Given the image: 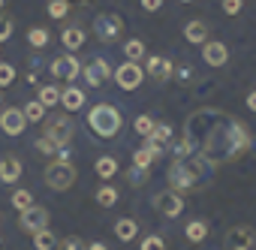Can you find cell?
Here are the masks:
<instances>
[{
    "mask_svg": "<svg viewBox=\"0 0 256 250\" xmlns=\"http://www.w3.org/2000/svg\"><path fill=\"white\" fill-rule=\"evenodd\" d=\"M184 142L190 157L202 160L205 166H220L238 160L250 148V130L229 112L199 108L184 124Z\"/></svg>",
    "mask_w": 256,
    "mask_h": 250,
    "instance_id": "1",
    "label": "cell"
},
{
    "mask_svg": "<svg viewBox=\"0 0 256 250\" xmlns=\"http://www.w3.org/2000/svg\"><path fill=\"white\" fill-rule=\"evenodd\" d=\"M202 58H205V64L208 66H223L226 60H229V48L223 46V42H202Z\"/></svg>",
    "mask_w": 256,
    "mask_h": 250,
    "instance_id": "13",
    "label": "cell"
},
{
    "mask_svg": "<svg viewBox=\"0 0 256 250\" xmlns=\"http://www.w3.org/2000/svg\"><path fill=\"white\" fill-rule=\"evenodd\" d=\"M4 4H6V0H0V10H4Z\"/></svg>",
    "mask_w": 256,
    "mask_h": 250,
    "instance_id": "45",
    "label": "cell"
},
{
    "mask_svg": "<svg viewBox=\"0 0 256 250\" xmlns=\"http://www.w3.org/2000/svg\"><path fill=\"white\" fill-rule=\"evenodd\" d=\"M40 102H42V106H54V102H60V90H58L54 84H42V88H40Z\"/></svg>",
    "mask_w": 256,
    "mask_h": 250,
    "instance_id": "26",
    "label": "cell"
},
{
    "mask_svg": "<svg viewBox=\"0 0 256 250\" xmlns=\"http://www.w3.org/2000/svg\"><path fill=\"white\" fill-rule=\"evenodd\" d=\"M12 205H16L18 211H28V208L34 205V196H30L28 190H16V193H12Z\"/></svg>",
    "mask_w": 256,
    "mask_h": 250,
    "instance_id": "32",
    "label": "cell"
},
{
    "mask_svg": "<svg viewBox=\"0 0 256 250\" xmlns=\"http://www.w3.org/2000/svg\"><path fill=\"white\" fill-rule=\"evenodd\" d=\"M36 151H42V154H54V151H58V145H54L52 139L40 136V139H36Z\"/></svg>",
    "mask_w": 256,
    "mask_h": 250,
    "instance_id": "39",
    "label": "cell"
},
{
    "mask_svg": "<svg viewBox=\"0 0 256 250\" xmlns=\"http://www.w3.org/2000/svg\"><path fill=\"white\" fill-rule=\"evenodd\" d=\"M96 202H100L102 208H112V205L118 202V190H114V187H108V184H106V187H100V190H96Z\"/></svg>",
    "mask_w": 256,
    "mask_h": 250,
    "instance_id": "27",
    "label": "cell"
},
{
    "mask_svg": "<svg viewBox=\"0 0 256 250\" xmlns=\"http://www.w3.org/2000/svg\"><path fill=\"white\" fill-rule=\"evenodd\" d=\"M154 208H157L163 217H178V214L184 211V199H181V193L166 190V193H157V196H154Z\"/></svg>",
    "mask_w": 256,
    "mask_h": 250,
    "instance_id": "9",
    "label": "cell"
},
{
    "mask_svg": "<svg viewBox=\"0 0 256 250\" xmlns=\"http://www.w3.org/2000/svg\"><path fill=\"white\" fill-rule=\"evenodd\" d=\"M18 226L24 229V232H40V229H46L48 226V211L42 208V205H30L28 211H22V217H18Z\"/></svg>",
    "mask_w": 256,
    "mask_h": 250,
    "instance_id": "8",
    "label": "cell"
},
{
    "mask_svg": "<svg viewBox=\"0 0 256 250\" xmlns=\"http://www.w3.org/2000/svg\"><path fill=\"white\" fill-rule=\"evenodd\" d=\"M16 82V70L10 66V64H0V88H6V84H12Z\"/></svg>",
    "mask_w": 256,
    "mask_h": 250,
    "instance_id": "35",
    "label": "cell"
},
{
    "mask_svg": "<svg viewBox=\"0 0 256 250\" xmlns=\"http://www.w3.org/2000/svg\"><path fill=\"white\" fill-rule=\"evenodd\" d=\"M148 175H151V169H139V166H133V172L126 175V178H130V184H133V187H139V184H145V181H148Z\"/></svg>",
    "mask_w": 256,
    "mask_h": 250,
    "instance_id": "34",
    "label": "cell"
},
{
    "mask_svg": "<svg viewBox=\"0 0 256 250\" xmlns=\"http://www.w3.org/2000/svg\"><path fill=\"white\" fill-rule=\"evenodd\" d=\"M82 72V66H78V60L72 58V54H64V58H58L54 64H52V76H58V78H76Z\"/></svg>",
    "mask_w": 256,
    "mask_h": 250,
    "instance_id": "14",
    "label": "cell"
},
{
    "mask_svg": "<svg viewBox=\"0 0 256 250\" xmlns=\"http://www.w3.org/2000/svg\"><path fill=\"white\" fill-rule=\"evenodd\" d=\"M114 82H118V88H124V90H136L142 82H145V70L136 64V60H126V64H120L114 72Z\"/></svg>",
    "mask_w": 256,
    "mask_h": 250,
    "instance_id": "6",
    "label": "cell"
},
{
    "mask_svg": "<svg viewBox=\"0 0 256 250\" xmlns=\"http://www.w3.org/2000/svg\"><path fill=\"white\" fill-rule=\"evenodd\" d=\"M28 42H30L34 48H46V46H48V30H46V28H34V30L28 34Z\"/></svg>",
    "mask_w": 256,
    "mask_h": 250,
    "instance_id": "28",
    "label": "cell"
},
{
    "mask_svg": "<svg viewBox=\"0 0 256 250\" xmlns=\"http://www.w3.org/2000/svg\"><path fill=\"white\" fill-rule=\"evenodd\" d=\"M22 178V160L18 157H0V181L4 184H12V181H18Z\"/></svg>",
    "mask_w": 256,
    "mask_h": 250,
    "instance_id": "15",
    "label": "cell"
},
{
    "mask_svg": "<svg viewBox=\"0 0 256 250\" xmlns=\"http://www.w3.org/2000/svg\"><path fill=\"white\" fill-rule=\"evenodd\" d=\"M88 250H108V247H106V244H102V241H94V244H90V247H88Z\"/></svg>",
    "mask_w": 256,
    "mask_h": 250,
    "instance_id": "44",
    "label": "cell"
},
{
    "mask_svg": "<svg viewBox=\"0 0 256 250\" xmlns=\"http://www.w3.org/2000/svg\"><path fill=\"white\" fill-rule=\"evenodd\" d=\"M190 72H193L190 66H181V70H178V78H181V82H190Z\"/></svg>",
    "mask_w": 256,
    "mask_h": 250,
    "instance_id": "42",
    "label": "cell"
},
{
    "mask_svg": "<svg viewBox=\"0 0 256 250\" xmlns=\"http://www.w3.org/2000/svg\"><path fill=\"white\" fill-rule=\"evenodd\" d=\"M247 108H250V112H256V90H250V94H247Z\"/></svg>",
    "mask_w": 256,
    "mask_h": 250,
    "instance_id": "43",
    "label": "cell"
},
{
    "mask_svg": "<svg viewBox=\"0 0 256 250\" xmlns=\"http://www.w3.org/2000/svg\"><path fill=\"white\" fill-rule=\"evenodd\" d=\"M241 6H244V0H223V12L226 16H238Z\"/></svg>",
    "mask_w": 256,
    "mask_h": 250,
    "instance_id": "38",
    "label": "cell"
},
{
    "mask_svg": "<svg viewBox=\"0 0 256 250\" xmlns=\"http://www.w3.org/2000/svg\"><path fill=\"white\" fill-rule=\"evenodd\" d=\"M10 36H12V24H10L6 18H0V42L10 40Z\"/></svg>",
    "mask_w": 256,
    "mask_h": 250,
    "instance_id": "40",
    "label": "cell"
},
{
    "mask_svg": "<svg viewBox=\"0 0 256 250\" xmlns=\"http://www.w3.org/2000/svg\"><path fill=\"white\" fill-rule=\"evenodd\" d=\"M136 232H139V226H136V220H133V217H120V220L114 223V235H118L120 241H133V238H136Z\"/></svg>",
    "mask_w": 256,
    "mask_h": 250,
    "instance_id": "18",
    "label": "cell"
},
{
    "mask_svg": "<svg viewBox=\"0 0 256 250\" xmlns=\"http://www.w3.org/2000/svg\"><path fill=\"white\" fill-rule=\"evenodd\" d=\"M96 175L100 178H114L118 175V160L114 157H100L96 160Z\"/></svg>",
    "mask_w": 256,
    "mask_h": 250,
    "instance_id": "22",
    "label": "cell"
},
{
    "mask_svg": "<svg viewBox=\"0 0 256 250\" xmlns=\"http://www.w3.org/2000/svg\"><path fill=\"white\" fill-rule=\"evenodd\" d=\"M94 34L102 40V42H118L120 34H124V18L114 16V12H100L94 18Z\"/></svg>",
    "mask_w": 256,
    "mask_h": 250,
    "instance_id": "4",
    "label": "cell"
},
{
    "mask_svg": "<svg viewBox=\"0 0 256 250\" xmlns=\"http://www.w3.org/2000/svg\"><path fill=\"white\" fill-rule=\"evenodd\" d=\"M184 36H187V42L202 46V42H208V24H202V22H187V24H184Z\"/></svg>",
    "mask_w": 256,
    "mask_h": 250,
    "instance_id": "16",
    "label": "cell"
},
{
    "mask_svg": "<svg viewBox=\"0 0 256 250\" xmlns=\"http://www.w3.org/2000/svg\"><path fill=\"white\" fill-rule=\"evenodd\" d=\"M154 124H157L154 118H148V114H139L133 127H136V133H139V136H145V139H148V136H151V130H154Z\"/></svg>",
    "mask_w": 256,
    "mask_h": 250,
    "instance_id": "30",
    "label": "cell"
},
{
    "mask_svg": "<svg viewBox=\"0 0 256 250\" xmlns=\"http://www.w3.org/2000/svg\"><path fill=\"white\" fill-rule=\"evenodd\" d=\"M124 54H126V60H136L139 64L145 58V42L142 40H130V42L124 46Z\"/></svg>",
    "mask_w": 256,
    "mask_h": 250,
    "instance_id": "25",
    "label": "cell"
},
{
    "mask_svg": "<svg viewBox=\"0 0 256 250\" xmlns=\"http://www.w3.org/2000/svg\"><path fill=\"white\" fill-rule=\"evenodd\" d=\"M88 127L100 136V139H112L120 133V112L108 102H100L88 112Z\"/></svg>",
    "mask_w": 256,
    "mask_h": 250,
    "instance_id": "2",
    "label": "cell"
},
{
    "mask_svg": "<svg viewBox=\"0 0 256 250\" xmlns=\"http://www.w3.org/2000/svg\"><path fill=\"white\" fill-rule=\"evenodd\" d=\"M181 4H190V0H181Z\"/></svg>",
    "mask_w": 256,
    "mask_h": 250,
    "instance_id": "46",
    "label": "cell"
},
{
    "mask_svg": "<svg viewBox=\"0 0 256 250\" xmlns=\"http://www.w3.org/2000/svg\"><path fill=\"white\" fill-rule=\"evenodd\" d=\"M70 12V0H52L48 4V16L52 18H64Z\"/></svg>",
    "mask_w": 256,
    "mask_h": 250,
    "instance_id": "33",
    "label": "cell"
},
{
    "mask_svg": "<svg viewBox=\"0 0 256 250\" xmlns=\"http://www.w3.org/2000/svg\"><path fill=\"white\" fill-rule=\"evenodd\" d=\"M226 247L229 250H250L253 247V229L247 226H232L226 232Z\"/></svg>",
    "mask_w": 256,
    "mask_h": 250,
    "instance_id": "11",
    "label": "cell"
},
{
    "mask_svg": "<svg viewBox=\"0 0 256 250\" xmlns=\"http://www.w3.org/2000/svg\"><path fill=\"white\" fill-rule=\"evenodd\" d=\"M46 139H52L58 148H64V145H70V139H72V120L64 114V118H52V120H46V133H42Z\"/></svg>",
    "mask_w": 256,
    "mask_h": 250,
    "instance_id": "7",
    "label": "cell"
},
{
    "mask_svg": "<svg viewBox=\"0 0 256 250\" xmlns=\"http://www.w3.org/2000/svg\"><path fill=\"white\" fill-rule=\"evenodd\" d=\"M46 184L52 187V190H58V193H64V190H70L72 184H76V166L72 163H52L48 169H46Z\"/></svg>",
    "mask_w": 256,
    "mask_h": 250,
    "instance_id": "5",
    "label": "cell"
},
{
    "mask_svg": "<svg viewBox=\"0 0 256 250\" xmlns=\"http://www.w3.org/2000/svg\"><path fill=\"white\" fill-rule=\"evenodd\" d=\"M205 163L202 160H175L172 163V169H169V187L175 190V193H187V190H193L196 187V181H199V169H202Z\"/></svg>",
    "mask_w": 256,
    "mask_h": 250,
    "instance_id": "3",
    "label": "cell"
},
{
    "mask_svg": "<svg viewBox=\"0 0 256 250\" xmlns=\"http://www.w3.org/2000/svg\"><path fill=\"white\" fill-rule=\"evenodd\" d=\"M60 42H64V48H82L84 46V30L82 28H66Z\"/></svg>",
    "mask_w": 256,
    "mask_h": 250,
    "instance_id": "20",
    "label": "cell"
},
{
    "mask_svg": "<svg viewBox=\"0 0 256 250\" xmlns=\"http://www.w3.org/2000/svg\"><path fill=\"white\" fill-rule=\"evenodd\" d=\"M82 72H84V82H88V84L100 88V84H102V82H106V78L112 76V66H108V64H106L102 58H96V60H90V64H88V66H84Z\"/></svg>",
    "mask_w": 256,
    "mask_h": 250,
    "instance_id": "12",
    "label": "cell"
},
{
    "mask_svg": "<svg viewBox=\"0 0 256 250\" xmlns=\"http://www.w3.org/2000/svg\"><path fill=\"white\" fill-rule=\"evenodd\" d=\"M142 250H166V244H163L160 235H148V238L142 241Z\"/></svg>",
    "mask_w": 256,
    "mask_h": 250,
    "instance_id": "37",
    "label": "cell"
},
{
    "mask_svg": "<svg viewBox=\"0 0 256 250\" xmlns=\"http://www.w3.org/2000/svg\"><path fill=\"white\" fill-rule=\"evenodd\" d=\"M58 244H60V250H88L84 241L76 238V235H70V238H64V241H58Z\"/></svg>",
    "mask_w": 256,
    "mask_h": 250,
    "instance_id": "36",
    "label": "cell"
},
{
    "mask_svg": "<svg viewBox=\"0 0 256 250\" xmlns=\"http://www.w3.org/2000/svg\"><path fill=\"white\" fill-rule=\"evenodd\" d=\"M28 127V118L22 108H4V114H0V130H4L6 136H22Z\"/></svg>",
    "mask_w": 256,
    "mask_h": 250,
    "instance_id": "10",
    "label": "cell"
},
{
    "mask_svg": "<svg viewBox=\"0 0 256 250\" xmlns=\"http://www.w3.org/2000/svg\"><path fill=\"white\" fill-rule=\"evenodd\" d=\"M172 139V127H166V124H154V130H151V136H148V142H154V145H166Z\"/></svg>",
    "mask_w": 256,
    "mask_h": 250,
    "instance_id": "24",
    "label": "cell"
},
{
    "mask_svg": "<svg viewBox=\"0 0 256 250\" xmlns=\"http://www.w3.org/2000/svg\"><path fill=\"white\" fill-rule=\"evenodd\" d=\"M187 238L196 241V244L205 241V238H208V223H205V220H193V223H187Z\"/></svg>",
    "mask_w": 256,
    "mask_h": 250,
    "instance_id": "23",
    "label": "cell"
},
{
    "mask_svg": "<svg viewBox=\"0 0 256 250\" xmlns=\"http://www.w3.org/2000/svg\"><path fill=\"white\" fill-rule=\"evenodd\" d=\"M22 112H24V118H28V120H42V114H46V106H42L40 100H34V102H28Z\"/></svg>",
    "mask_w": 256,
    "mask_h": 250,
    "instance_id": "31",
    "label": "cell"
},
{
    "mask_svg": "<svg viewBox=\"0 0 256 250\" xmlns=\"http://www.w3.org/2000/svg\"><path fill=\"white\" fill-rule=\"evenodd\" d=\"M142 6H145L148 12H154V10H160V6H163V0H142Z\"/></svg>",
    "mask_w": 256,
    "mask_h": 250,
    "instance_id": "41",
    "label": "cell"
},
{
    "mask_svg": "<svg viewBox=\"0 0 256 250\" xmlns=\"http://www.w3.org/2000/svg\"><path fill=\"white\" fill-rule=\"evenodd\" d=\"M60 106H64L66 112H78V108L84 106V94H82L78 88H66V90L60 94Z\"/></svg>",
    "mask_w": 256,
    "mask_h": 250,
    "instance_id": "17",
    "label": "cell"
},
{
    "mask_svg": "<svg viewBox=\"0 0 256 250\" xmlns=\"http://www.w3.org/2000/svg\"><path fill=\"white\" fill-rule=\"evenodd\" d=\"M154 160H157V157L151 154V148H148V145H145V148H139V151L133 154V166H139V169H148Z\"/></svg>",
    "mask_w": 256,
    "mask_h": 250,
    "instance_id": "29",
    "label": "cell"
},
{
    "mask_svg": "<svg viewBox=\"0 0 256 250\" xmlns=\"http://www.w3.org/2000/svg\"><path fill=\"white\" fill-rule=\"evenodd\" d=\"M34 247H36V250H54V247H58V238L48 232V226L40 229V232H34Z\"/></svg>",
    "mask_w": 256,
    "mask_h": 250,
    "instance_id": "21",
    "label": "cell"
},
{
    "mask_svg": "<svg viewBox=\"0 0 256 250\" xmlns=\"http://www.w3.org/2000/svg\"><path fill=\"white\" fill-rule=\"evenodd\" d=\"M148 72L154 78H169L172 76V60L169 58H148Z\"/></svg>",
    "mask_w": 256,
    "mask_h": 250,
    "instance_id": "19",
    "label": "cell"
}]
</instances>
